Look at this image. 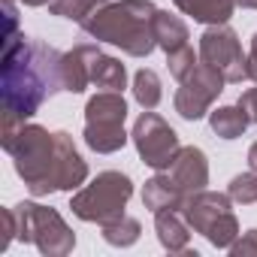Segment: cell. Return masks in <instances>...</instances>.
<instances>
[{
  "label": "cell",
  "mask_w": 257,
  "mask_h": 257,
  "mask_svg": "<svg viewBox=\"0 0 257 257\" xmlns=\"http://www.w3.org/2000/svg\"><path fill=\"white\" fill-rule=\"evenodd\" d=\"M61 55L58 49L28 40V37H13L4 40V64H0V97H4V134L13 137L19 127L40 112V106L55 97L61 88Z\"/></svg>",
  "instance_id": "6da1fadb"
},
{
  "label": "cell",
  "mask_w": 257,
  "mask_h": 257,
  "mask_svg": "<svg viewBox=\"0 0 257 257\" xmlns=\"http://www.w3.org/2000/svg\"><path fill=\"white\" fill-rule=\"evenodd\" d=\"M13 158V167L34 197L58 191H76L88 179V161L64 131H46L43 124H22L7 140H0Z\"/></svg>",
  "instance_id": "7a4b0ae2"
},
{
  "label": "cell",
  "mask_w": 257,
  "mask_h": 257,
  "mask_svg": "<svg viewBox=\"0 0 257 257\" xmlns=\"http://www.w3.org/2000/svg\"><path fill=\"white\" fill-rule=\"evenodd\" d=\"M155 13L158 7L152 0H115V4L106 0L82 22V31L91 40L109 43L131 58H149L158 49L152 28Z\"/></svg>",
  "instance_id": "3957f363"
},
{
  "label": "cell",
  "mask_w": 257,
  "mask_h": 257,
  "mask_svg": "<svg viewBox=\"0 0 257 257\" xmlns=\"http://www.w3.org/2000/svg\"><path fill=\"white\" fill-rule=\"evenodd\" d=\"M134 197V182L127 173L106 170L91 179V185L79 188L70 200V209L85 224H109L124 215L127 203Z\"/></svg>",
  "instance_id": "277c9868"
},
{
  "label": "cell",
  "mask_w": 257,
  "mask_h": 257,
  "mask_svg": "<svg viewBox=\"0 0 257 257\" xmlns=\"http://www.w3.org/2000/svg\"><path fill=\"white\" fill-rule=\"evenodd\" d=\"M230 206H233L230 194H218V191L203 188V191L185 197L182 215L194 233L206 236V242L212 248H230L239 239V221H236Z\"/></svg>",
  "instance_id": "5b68a950"
},
{
  "label": "cell",
  "mask_w": 257,
  "mask_h": 257,
  "mask_svg": "<svg viewBox=\"0 0 257 257\" xmlns=\"http://www.w3.org/2000/svg\"><path fill=\"white\" fill-rule=\"evenodd\" d=\"M127 100L121 91H100L85 106V146L97 155H115L127 146Z\"/></svg>",
  "instance_id": "8992f818"
},
{
  "label": "cell",
  "mask_w": 257,
  "mask_h": 257,
  "mask_svg": "<svg viewBox=\"0 0 257 257\" xmlns=\"http://www.w3.org/2000/svg\"><path fill=\"white\" fill-rule=\"evenodd\" d=\"M19 218V239L28 245H37L46 257H67L76 248V233L61 218V212L40 206V203H19L13 206Z\"/></svg>",
  "instance_id": "52a82bcc"
},
{
  "label": "cell",
  "mask_w": 257,
  "mask_h": 257,
  "mask_svg": "<svg viewBox=\"0 0 257 257\" xmlns=\"http://www.w3.org/2000/svg\"><path fill=\"white\" fill-rule=\"evenodd\" d=\"M131 140L137 146V155L146 167H152L155 173H167L179 155V134L173 131V127L152 109H146L137 124H134V131H131Z\"/></svg>",
  "instance_id": "ba28073f"
},
{
  "label": "cell",
  "mask_w": 257,
  "mask_h": 257,
  "mask_svg": "<svg viewBox=\"0 0 257 257\" xmlns=\"http://www.w3.org/2000/svg\"><path fill=\"white\" fill-rule=\"evenodd\" d=\"M200 61L215 67L227 85H239L248 79V55L242 52V43L233 28L227 25H209L200 37Z\"/></svg>",
  "instance_id": "9c48e42d"
},
{
  "label": "cell",
  "mask_w": 257,
  "mask_h": 257,
  "mask_svg": "<svg viewBox=\"0 0 257 257\" xmlns=\"http://www.w3.org/2000/svg\"><path fill=\"white\" fill-rule=\"evenodd\" d=\"M224 85H227V79L215 67H209V64L200 61L182 79V85H179V91L173 97V106H176V112L185 121H200V118H206L212 112V103L221 97Z\"/></svg>",
  "instance_id": "30bf717a"
},
{
  "label": "cell",
  "mask_w": 257,
  "mask_h": 257,
  "mask_svg": "<svg viewBox=\"0 0 257 257\" xmlns=\"http://www.w3.org/2000/svg\"><path fill=\"white\" fill-rule=\"evenodd\" d=\"M97 58H100V49L91 43H82V46H73L70 52H64L61 55V88L67 94H82L91 85Z\"/></svg>",
  "instance_id": "8fae6325"
},
{
  "label": "cell",
  "mask_w": 257,
  "mask_h": 257,
  "mask_svg": "<svg viewBox=\"0 0 257 257\" xmlns=\"http://www.w3.org/2000/svg\"><path fill=\"white\" fill-rule=\"evenodd\" d=\"M167 173L185 194H197L209 185V158L197 146H182Z\"/></svg>",
  "instance_id": "7c38bea8"
},
{
  "label": "cell",
  "mask_w": 257,
  "mask_h": 257,
  "mask_svg": "<svg viewBox=\"0 0 257 257\" xmlns=\"http://www.w3.org/2000/svg\"><path fill=\"white\" fill-rule=\"evenodd\" d=\"M155 230H158V242L170 254H185L188 251L191 224L185 221V215L179 209H161V212H155Z\"/></svg>",
  "instance_id": "4fadbf2b"
},
{
  "label": "cell",
  "mask_w": 257,
  "mask_h": 257,
  "mask_svg": "<svg viewBox=\"0 0 257 257\" xmlns=\"http://www.w3.org/2000/svg\"><path fill=\"white\" fill-rule=\"evenodd\" d=\"M185 191L170 179V173H158L146 182L143 188V206L149 212H161V209H179L182 212V203H185Z\"/></svg>",
  "instance_id": "5bb4252c"
},
{
  "label": "cell",
  "mask_w": 257,
  "mask_h": 257,
  "mask_svg": "<svg viewBox=\"0 0 257 257\" xmlns=\"http://www.w3.org/2000/svg\"><path fill=\"white\" fill-rule=\"evenodd\" d=\"M176 10L200 25H227L233 19L236 0H173Z\"/></svg>",
  "instance_id": "9a60e30c"
},
{
  "label": "cell",
  "mask_w": 257,
  "mask_h": 257,
  "mask_svg": "<svg viewBox=\"0 0 257 257\" xmlns=\"http://www.w3.org/2000/svg\"><path fill=\"white\" fill-rule=\"evenodd\" d=\"M152 28H155L158 49H161L164 55H173V52L185 49V46H188V40H191V34H188V25H185L179 16L167 13V10H158V13H155V22H152Z\"/></svg>",
  "instance_id": "2e32d148"
},
{
  "label": "cell",
  "mask_w": 257,
  "mask_h": 257,
  "mask_svg": "<svg viewBox=\"0 0 257 257\" xmlns=\"http://www.w3.org/2000/svg\"><path fill=\"white\" fill-rule=\"evenodd\" d=\"M248 124H251V115L239 103L218 106V109L209 112V127H212V134L221 137V140H239L248 131Z\"/></svg>",
  "instance_id": "e0dca14e"
},
{
  "label": "cell",
  "mask_w": 257,
  "mask_h": 257,
  "mask_svg": "<svg viewBox=\"0 0 257 257\" xmlns=\"http://www.w3.org/2000/svg\"><path fill=\"white\" fill-rule=\"evenodd\" d=\"M91 85L103 88V91H124L127 88V70L118 58L103 55L94 61V73H91Z\"/></svg>",
  "instance_id": "ac0fdd59"
},
{
  "label": "cell",
  "mask_w": 257,
  "mask_h": 257,
  "mask_svg": "<svg viewBox=\"0 0 257 257\" xmlns=\"http://www.w3.org/2000/svg\"><path fill=\"white\" fill-rule=\"evenodd\" d=\"M100 230H103V239L115 248H131L134 242H140V233H143L140 221L131 218V215H121L109 224H100Z\"/></svg>",
  "instance_id": "d6986e66"
},
{
  "label": "cell",
  "mask_w": 257,
  "mask_h": 257,
  "mask_svg": "<svg viewBox=\"0 0 257 257\" xmlns=\"http://www.w3.org/2000/svg\"><path fill=\"white\" fill-rule=\"evenodd\" d=\"M161 97H164V91H161V76H158L155 70H149V67L137 70V76H134V100H137L143 109H155V106L161 103Z\"/></svg>",
  "instance_id": "ffe728a7"
},
{
  "label": "cell",
  "mask_w": 257,
  "mask_h": 257,
  "mask_svg": "<svg viewBox=\"0 0 257 257\" xmlns=\"http://www.w3.org/2000/svg\"><path fill=\"white\" fill-rule=\"evenodd\" d=\"M106 0H49V13L58 19H70V22H85L97 7H103Z\"/></svg>",
  "instance_id": "44dd1931"
},
{
  "label": "cell",
  "mask_w": 257,
  "mask_h": 257,
  "mask_svg": "<svg viewBox=\"0 0 257 257\" xmlns=\"http://www.w3.org/2000/svg\"><path fill=\"white\" fill-rule=\"evenodd\" d=\"M227 194H230V200H233V203H242V206L257 203V173H254V170H248V173L233 176V179H230V185H227Z\"/></svg>",
  "instance_id": "7402d4cb"
},
{
  "label": "cell",
  "mask_w": 257,
  "mask_h": 257,
  "mask_svg": "<svg viewBox=\"0 0 257 257\" xmlns=\"http://www.w3.org/2000/svg\"><path fill=\"white\" fill-rule=\"evenodd\" d=\"M200 64V58L194 55V49L191 46H185V49H179V52H173V55H167V67H170V76L173 79H185L194 67Z\"/></svg>",
  "instance_id": "603a6c76"
},
{
  "label": "cell",
  "mask_w": 257,
  "mask_h": 257,
  "mask_svg": "<svg viewBox=\"0 0 257 257\" xmlns=\"http://www.w3.org/2000/svg\"><path fill=\"white\" fill-rule=\"evenodd\" d=\"M233 257H257V227L248 233H239V239L227 248Z\"/></svg>",
  "instance_id": "cb8c5ba5"
},
{
  "label": "cell",
  "mask_w": 257,
  "mask_h": 257,
  "mask_svg": "<svg viewBox=\"0 0 257 257\" xmlns=\"http://www.w3.org/2000/svg\"><path fill=\"white\" fill-rule=\"evenodd\" d=\"M239 106L251 115V121L257 124V88H248V91H242L239 94Z\"/></svg>",
  "instance_id": "d4e9b609"
},
{
  "label": "cell",
  "mask_w": 257,
  "mask_h": 257,
  "mask_svg": "<svg viewBox=\"0 0 257 257\" xmlns=\"http://www.w3.org/2000/svg\"><path fill=\"white\" fill-rule=\"evenodd\" d=\"M248 79L257 82V34L251 37V49H248Z\"/></svg>",
  "instance_id": "484cf974"
},
{
  "label": "cell",
  "mask_w": 257,
  "mask_h": 257,
  "mask_svg": "<svg viewBox=\"0 0 257 257\" xmlns=\"http://www.w3.org/2000/svg\"><path fill=\"white\" fill-rule=\"evenodd\" d=\"M248 170L257 173V143H251V149H248Z\"/></svg>",
  "instance_id": "4316f807"
},
{
  "label": "cell",
  "mask_w": 257,
  "mask_h": 257,
  "mask_svg": "<svg viewBox=\"0 0 257 257\" xmlns=\"http://www.w3.org/2000/svg\"><path fill=\"white\" fill-rule=\"evenodd\" d=\"M236 7H242V10H257V0H236Z\"/></svg>",
  "instance_id": "83f0119b"
},
{
  "label": "cell",
  "mask_w": 257,
  "mask_h": 257,
  "mask_svg": "<svg viewBox=\"0 0 257 257\" xmlns=\"http://www.w3.org/2000/svg\"><path fill=\"white\" fill-rule=\"evenodd\" d=\"M25 7H49V0H22Z\"/></svg>",
  "instance_id": "f1b7e54d"
}]
</instances>
